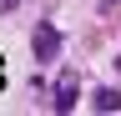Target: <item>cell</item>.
<instances>
[{
  "mask_svg": "<svg viewBox=\"0 0 121 116\" xmlns=\"http://www.w3.org/2000/svg\"><path fill=\"white\" fill-rule=\"evenodd\" d=\"M56 51H60V35H56V25H35V61H51Z\"/></svg>",
  "mask_w": 121,
  "mask_h": 116,
  "instance_id": "obj_1",
  "label": "cell"
},
{
  "mask_svg": "<svg viewBox=\"0 0 121 116\" xmlns=\"http://www.w3.org/2000/svg\"><path fill=\"white\" fill-rule=\"evenodd\" d=\"M0 86H5V66H0Z\"/></svg>",
  "mask_w": 121,
  "mask_h": 116,
  "instance_id": "obj_4",
  "label": "cell"
},
{
  "mask_svg": "<svg viewBox=\"0 0 121 116\" xmlns=\"http://www.w3.org/2000/svg\"><path fill=\"white\" fill-rule=\"evenodd\" d=\"M91 106H96V111H116V106H121V96L106 86V91H96V101H91Z\"/></svg>",
  "mask_w": 121,
  "mask_h": 116,
  "instance_id": "obj_3",
  "label": "cell"
},
{
  "mask_svg": "<svg viewBox=\"0 0 121 116\" xmlns=\"http://www.w3.org/2000/svg\"><path fill=\"white\" fill-rule=\"evenodd\" d=\"M76 106V81H60L56 86V111H71Z\"/></svg>",
  "mask_w": 121,
  "mask_h": 116,
  "instance_id": "obj_2",
  "label": "cell"
},
{
  "mask_svg": "<svg viewBox=\"0 0 121 116\" xmlns=\"http://www.w3.org/2000/svg\"><path fill=\"white\" fill-rule=\"evenodd\" d=\"M0 5H10V0H0Z\"/></svg>",
  "mask_w": 121,
  "mask_h": 116,
  "instance_id": "obj_5",
  "label": "cell"
}]
</instances>
